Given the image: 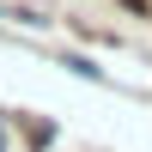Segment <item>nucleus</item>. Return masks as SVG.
Here are the masks:
<instances>
[{
  "label": "nucleus",
  "instance_id": "f257e3e1",
  "mask_svg": "<svg viewBox=\"0 0 152 152\" xmlns=\"http://www.w3.org/2000/svg\"><path fill=\"white\" fill-rule=\"evenodd\" d=\"M24 134H31V146H37V152H43L49 140H55V128H49V122H31V128H24Z\"/></svg>",
  "mask_w": 152,
  "mask_h": 152
},
{
  "label": "nucleus",
  "instance_id": "f03ea898",
  "mask_svg": "<svg viewBox=\"0 0 152 152\" xmlns=\"http://www.w3.org/2000/svg\"><path fill=\"white\" fill-rule=\"evenodd\" d=\"M0 152H6V134H0Z\"/></svg>",
  "mask_w": 152,
  "mask_h": 152
}]
</instances>
